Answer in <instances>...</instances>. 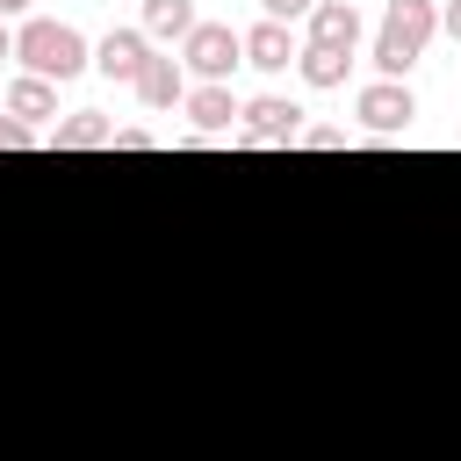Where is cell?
Listing matches in <instances>:
<instances>
[{"label": "cell", "mask_w": 461, "mask_h": 461, "mask_svg": "<svg viewBox=\"0 0 461 461\" xmlns=\"http://www.w3.org/2000/svg\"><path fill=\"white\" fill-rule=\"evenodd\" d=\"M14 58H22L29 79H50V86H58V79H79V72L94 65L86 36H79L72 22H43V14L14 29Z\"/></svg>", "instance_id": "obj_1"}, {"label": "cell", "mask_w": 461, "mask_h": 461, "mask_svg": "<svg viewBox=\"0 0 461 461\" xmlns=\"http://www.w3.org/2000/svg\"><path fill=\"white\" fill-rule=\"evenodd\" d=\"M432 29H439V7L432 0H389L382 7V29H375V72L382 79H403L418 58H425V43H432Z\"/></svg>", "instance_id": "obj_2"}, {"label": "cell", "mask_w": 461, "mask_h": 461, "mask_svg": "<svg viewBox=\"0 0 461 461\" xmlns=\"http://www.w3.org/2000/svg\"><path fill=\"white\" fill-rule=\"evenodd\" d=\"M22 7H29V0H0V14H22Z\"/></svg>", "instance_id": "obj_21"}, {"label": "cell", "mask_w": 461, "mask_h": 461, "mask_svg": "<svg viewBox=\"0 0 461 461\" xmlns=\"http://www.w3.org/2000/svg\"><path fill=\"white\" fill-rule=\"evenodd\" d=\"M259 7H267V22H288V29H295V22H310L317 0H259Z\"/></svg>", "instance_id": "obj_15"}, {"label": "cell", "mask_w": 461, "mask_h": 461, "mask_svg": "<svg viewBox=\"0 0 461 461\" xmlns=\"http://www.w3.org/2000/svg\"><path fill=\"white\" fill-rule=\"evenodd\" d=\"M194 22V0H144V36H187Z\"/></svg>", "instance_id": "obj_14"}, {"label": "cell", "mask_w": 461, "mask_h": 461, "mask_svg": "<svg viewBox=\"0 0 461 461\" xmlns=\"http://www.w3.org/2000/svg\"><path fill=\"white\" fill-rule=\"evenodd\" d=\"M14 144H36V130H22L14 115H0V151H14Z\"/></svg>", "instance_id": "obj_17"}, {"label": "cell", "mask_w": 461, "mask_h": 461, "mask_svg": "<svg viewBox=\"0 0 461 461\" xmlns=\"http://www.w3.org/2000/svg\"><path fill=\"white\" fill-rule=\"evenodd\" d=\"M50 144L58 151H101V144H115V122L101 108H72L65 122H50Z\"/></svg>", "instance_id": "obj_12"}, {"label": "cell", "mask_w": 461, "mask_h": 461, "mask_svg": "<svg viewBox=\"0 0 461 461\" xmlns=\"http://www.w3.org/2000/svg\"><path fill=\"white\" fill-rule=\"evenodd\" d=\"M295 144H303V151H339V144H346V130H310V122H303V137H295Z\"/></svg>", "instance_id": "obj_16"}, {"label": "cell", "mask_w": 461, "mask_h": 461, "mask_svg": "<svg viewBox=\"0 0 461 461\" xmlns=\"http://www.w3.org/2000/svg\"><path fill=\"white\" fill-rule=\"evenodd\" d=\"M439 29H447V36L461 43V0H447V7H439Z\"/></svg>", "instance_id": "obj_19"}, {"label": "cell", "mask_w": 461, "mask_h": 461, "mask_svg": "<svg viewBox=\"0 0 461 461\" xmlns=\"http://www.w3.org/2000/svg\"><path fill=\"white\" fill-rule=\"evenodd\" d=\"M353 115H360L375 137H403V130H411V115H418V94H411L403 79H367V86H360V101H353Z\"/></svg>", "instance_id": "obj_4"}, {"label": "cell", "mask_w": 461, "mask_h": 461, "mask_svg": "<svg viewBox=\"0 0 461 461\" xmlns=\"http://www.w3.org/2000/svg\"><path fill=\"white\" fill-rule=\"evenodd\" d=\"M238 43H245V65H259V72H288L295 50H303L295 29H288V22H267V14H259L252 29H238Z\"/></svg>", "instance_id": "obj_7"}, {"label": "cell", "mask_w": 461, "mask_h": 461, "mask_svg": "<svg viewBox=\"0 0 461 461\" xmlns=\"http://www.w3.org/2000/svg\"><path fill=\"white\" fill-rule=\"evenodd\" d=\"M144 58H151V36H144V29H108V36L94 43V72H101V79H122V86H137Z\"/></svg>", "instance_id": "obj_6"}, {"label": "cell", "mask_w": 461, "mask_h": 461, "mask_svg": "<svg viewBox=\"0 0 461 461\" xmlns=\"http://www.w3.org/2000/svg\"><path fill=\"white\" fill-rule=\"evenodd\" d=\"M238 130H245L252 151H274V144H295V137H303V108L281 101V94H259V101L238 108Z\"/></svg>", "instance_id": "obj_5"}, {"label": "cell", "mask_w": 461, "mask_h": 461, "mask_svg": "<svg viewBox=\"0 0 461 461\" xmlns=\"http://www.w3.org/2000/svg\"><path fill=\"white\" fill-rule=\"evenodd\" d=\"M0 58H14V36H7V22H0Z\"/></svg>", "instance_id": "obj_20"}, {"label": "cell", "mask_w": 461, "mask_h": 461, "mask_svg": "<svg viewBox=\"0 0 461 461\" xmlns=\"http://www.w3.org/2000/svg\"><path fill=\"white\" fill-rule=\"evenodd\" d=\"M310 43L353 58V43H360V14H353V0H317V7H310Z\"/></svg>", "instance_id": "obj_9"}, {"label": "cell", "mask_w": 461, "mask_h": 461, "mask_svg": "<svg viewBox=\"0 0 461 461\" xmlns=\"http://www.w3.org/2000/svg\"><path fill=\"white\" fill-rule=\"evenodd\" d=\"M151 144H158L151 130H115V151H151Z\"/></svg>", "instance_id": "obj_18"}, {"label": "cell", "mask_w": 461, "mask_h": 461, "mask_svg": "<svg viewBox=\"0 0 461 461\" xmlns=\"http://www.w3.org/2000/svg\"><path fill=\"white\" fill-rule=\"evenodd\" d=\"M7 115H14L22 130H43V122H58V86H50V79H29V72H22V79L7 86Z\"/></svg>", "instance_id": "obj_10"}, {"label": "cell", "mask_w": 461, "mask_h": 461, "mask_svg": "<svg viewBox=\"0 0 461 461\" xmlns=\"http://www.w3.org/2000/svg\"><path fill=\"white\" fill-rule=\"evenodd\" d=\"M245 65V43L230 22H194L180 36V72H194L202 86H230V72Z\"/></svg>", "instance_id": "obj_3"}, {"label": "cell", "mask_w": 461, "mask_h": 461, "mask_svg": "<svg viewBox=\"0 0 461 461\" xmlns=\"http://www.w3.org/2000/svg\"><path fill=\"white\" fill-rule=\"evenodd\" d=\"M346 65H353V58H346V50H324V43H303V50H295V72H303L310 86H346Z\"/></svg>", "instance_id": "obj_13"}, {"label": "cell", "mask_w": 461, "mask_h": 461, "mask_svg": "<svg viewBox=\"0 0 461 461\" xmlns=\"http://www.w3.org/2000/svg\"><path fill=\"white\" fill-rule=\"evenodd\" d=\"M180 108H187L194 137H223V130L238 122V94H230V86H194V94H187Z\"/></svg>", "instance_id": "obj_11"}, {"label": "cell", "mask_w": 461, "mask_h": 461, "mask_svg": "<svg viewBox=\"0 0 461 461\" xmlns=\"http://www.w3.org/2000/svg\"><path fill=\"white\" fill-rule=\"evenodd\" d=\"M137 101H144L151 115L180 108V101H187V72H180V58H144V72H137Z\"/></svg>", "instance_id": "obj_8"}]
</instances>
